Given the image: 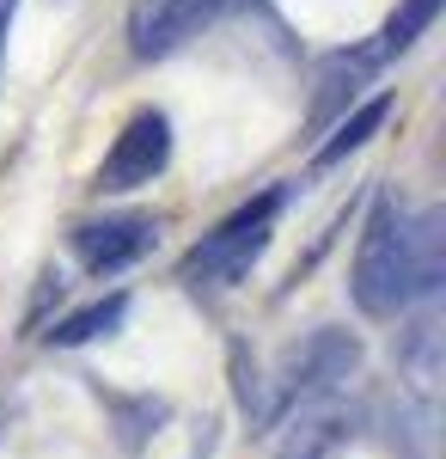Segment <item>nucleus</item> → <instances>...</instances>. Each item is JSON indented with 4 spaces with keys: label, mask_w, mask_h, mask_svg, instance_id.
<instances>
[{
    "label": "nucleus",
    "mask_w": 446,
    "mask_h": 459,
    "mask_svg": "<svg viewBox=\"0 0 446 459\" xmlns=\"http://www.w3.org/2000/svg\"><path fill=\"white\" fill-rule=\"evenodd\" d=\"M441 276H446V214L441 209L404 214L391 203H379L367 233H361V251H355V276H348L355 307L373 318H391L410 300L434 294Z\"/></svg>",
    "instance_id": "obj_1"
},
{
    "label": "nucleus",
    "mask_w": 446,
    "mask_h": 459,
    "mask_svg": "<svg viewBox=\"0 0 446 459\" xmlns=\"http://www.w3.org/2000/svg\"><path fill=\"white\" fill-rule=\"evenodd\" d=\"M281 203H287V190H263V196H251L244 209H233L214 233H202L196 246L184 251L177 276H184L190 288H227V282H239L244 270L263 257V246H270Z\"/></svg>",
    "instance_id": "obj_2"
},
{
    "label": "nucleus",
    "mask_w": 446,
    "mask_h": 459,
    "mask_svg": "<svg viewBox=\"0 0 446 459\" xmlns=\"http://www.w3.org/2000/svg\"><path fill=\"white\" fill-rule=\"evenodd\" d=\"M355 368H361V343L348 331H312L306 343L287 350V361H281L275 411L281 404H324L343 380H355Z\"/></svg>",
    "instance_id": "obj_3"
},
{
    "label": "nucleus",
    "mask_w": 446,
    "mask_h": 459,
    "mask_svg": "<svg viewBox=\"0 0 446 459\" xmlns=\"http://www.w3.org/2000/svg\"><path fill=\"white\" fill-rule=\"evenodd\" d=\"M166 160H172V117L166 110H141V117L123 123V135L104 153L92 184L99 190H141V184H153L166 172Z\"/></svg>",
    "instance_id": "obj_4"
},
{
    "label": "nucleus",
    "mask_w": 446,
    "mask_h": 459,
    "mask_svg": "<svg viewBox=\"0 0 446 459\" xmlns=\"http://www.w3.org/2000/svg\"><path fill=\"white\" fill-rule=\"evenodd\" d=\"M220 6L227 0H147L135 13V25H129V49L141 62H159V56L184 49L190 37H202L220 19Z\"/></svg>",
    "instance_id": "obj_5"
},
{
    "label": "nucleus",
    "mask_w": 446,
    "mask_h": 459,
    "mask_svg": "<svg viewBox=\"0 0 446 459\" xmlns=\"http://www.w3.org/2000/svg\"><path fill=\"white\" fill-rule=\"evenodd\" d=\"M68 239H73V257H80L92 276H116V270H129V264L147 257L153 221H147V214H104V221H80Z\"/></svg>",
    "instance_id": "obj_6"
},
{
    "label": "nucleus",
    "mask_w": 446,
    "mask_h": 459,
    "mask_svg": "<svg viewBox=\"0 0 446 459\" xmlns=\"http://www.w3.org/2000/svg\"><path fill=\"white\" fill-rule=\"evenodd\" d=\"M348 435V417L337 404H300V423L281 441V459H324Z\"/></svg>",
    "instance_id": "obj_7"
},
{
    "label": "nucleus",
    "mask_w": 446,
    "mask_h": 459,
    "mask_svg": "<svg viewBox=\"0 0 446 459\" xmlns=\"http://www.w3.org/2000/svg\"><path fill=\"white\" fill-rule=\"evenodd\" d=\"M129 318V294H104V300H92V307H80V313H68L62 325H49L43 337L49 343H62V350H73V343H92V337H110L116 325Z\"/></svg>",
    "instance_id": "obj_8"
},
{
    "label": "nucleus",
    "mask_w": 446,
    "mask_h": 459,
    "mask_svg": "<svg viewBox=\"0 0 446 459\" xmlns=\"http://www.w3.org/2000/svg\"><path fill=\"white\" fill-rule=\"evenodd\" d=\"M385 117H391V92H379V99H367L361 110H348L343 123H337V135L318 147V166H337V160H348L355 147H367L385 129Z\"/></svg>",
    "instance_id": "obj_9"
},
{
    "label": "nucleus",
    "mask_w": 446,
    "mask_h": 459,
    "mask_svg": "<svg viewBox=\"0 0 446 459\" xmlns=\"http://www.w3.org/2000/svg\"><path fill=\"white\" fill-rule=\"evenodd\" d=\"M434 19H441V0H398V13L385 19V31H379V49H373V56H404V49H410L416 37L434 25Z\"/></svg>",
    "instance_id": "obj_10"
},
{
    "label": "nucleus",
    "mask_w": 446,
    "mask_h": 459,
    "mask_svg": "<svg viewBox=\"0 0 446 459\" xmlns=\"http://www.w3.org/2000/svg\"><path fill=\"white\" fill-rule=\"evenodd\" d=\"M337 68H343V62H337ZM367 68H373V56H355V62H348V80H361ZM324 86H330V92L318 99V117H324V110H337L343 99H355V86H343V80H324Z\"/></svg>",
    "instance_id": "obj_11"
},
{
    "label": "nucleus",
    "mask_w": 446,
    "mask_h": 459,
    "mask_svg": "<svg viewBox=\"0 0 446 459\" xmlns=\"http://www.w3.org/2000/svg\"><path fill=\"white\" fill-rule=\"evenodd\" d=\"M13 6L19 0H0V49H6V31H13Z\"/></svg>",
    "instance_id": "obj_12"
}]
</instances>
